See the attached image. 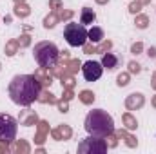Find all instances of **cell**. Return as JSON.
<instances>
[{"mask_svg":"<svg viewBox=\"0 0 156 154\" xmlns=\"http://www.w3.org/2000/svg\"><path fill=\"white\" fill-rule=\"evenodd\" d=\"M51 136H53V140H56V142H60V140H62V136H60V131H58V127H56V129H51Z\"/></svg>","mask_w":156,"mask_h":154,"instance_id":"cell-40","label":"cell"},{"mask_svg":"<svg viewBox=\"0 0 156 154\" xmlns=\"http://www.w3.org/2000/svg\"><path fill=\"white\" fill-rule=\"evenodd\" d=\"M82 73H83V78L87 82H96L98 78L102 76L104 73V65L100 62H94V60H89L82 65Z\"/></svg>","mask_w":156,"mask_h":154,"instance_id":"cell-7","label":"cell"},{"mask_svg":"<svg viewBox=\"0 0 156 154\" xmlns=\"http://www.w3.org/2000/svg\"><path fill=\"white\" fill-rule=\"evenodd\" d=\"M82 47H83V53H85V54H91V53H96V47H94V45H87V44H83Z\"/></svg>","mask_w":156,"mask_h":154,"instance_id":"cell-39","label":"cell"},{"mask_svg":"<svg viewBox=\"0 0 156 154\" xmlns=\"http://www.w3.org/2000/svg\"><path fill=\"white\" fill-rule=\"evenodd\" d=\"M64 65H66V71L69 73V75H76L78 73V69H82L80 65V60H76V58H69L67 62H64Z\"/></svg>","mask_w":156,"mask_h":154,"instance_id":"cell-19","label":"cell"},{"mask_svg":"<svg viewBox=\"0 0 156 154\" xmlns=\"http://www.w3.org/2000/svg\"><path fill=\"white\" fill-rule=\"evenodd\" d=\"M107 151V143L104 138L98 136H89L78 143V152L80 154H104Z\"/></svg>","mask_w":156,"mask_h":154,"instance_id":"cell-5","label":"cell"},{"mask_svg":"<svg viewBox=\"0 0 156 154\" xmlns=\"http://www.w3.org/2000/svg\"><path fill=\"white\" fill-rule=\"evenodd\" d=\"M100 64H102L105 69H109V71H111V69H115V67L118 65V56H115L113 53H109V51H107V53H104V54H102V62H100Z\"/></svg>","mask_w":156,"mask_h":154,"instance_id":"cell-12","label":"cell"},{"mask_svg":"<svg viewBox=\"0 0 156 154\" xmlns=\"http://www.w3.org/2000/svg\"><path fill=\"white\" fill-rule=\"evenodd\" d=\"M42 91L40 82L35 75H16L9 82V96L16 105L29 107L33 102H37Z\"/></svg>","mask_w":156,"mask_h":154,"instance_id":"cell-1","label":"cell"},{"mask_svg":"<svg viewBox=\"0 0 156 154\" xmlns=\"http://www.w3.org/2000/svg\"><path fill=\"white\" fill-rule=\"evenodd\" d=\"M37 127H38V131H37V136H35V143L37 145H42L45 142V138H47V134H49L51 129H49V123L44 121V120H38Z\"/></svg>","mask_w":156,"mask_h":154,"instance_id":"cell-10","label":"cell"},{"mask_svg":"<svg viewBox=\"0 0 156 154\" xmlns=\"http://www.w3.org/2000/svg\"><path fill=\"white\" fill-rule=\"evenodd\" d=\"M33 56H35V60L40 67H53L58 64L60 51L56 49V45L53 42H40L35 45Z\"/></svg>","mask_w":156,"mask_h":154,"instance_id":"cell-3","label":"cell"},{"mask_svg":"<svg viewBox=\"0 0 156 154\" xmlns=\"http://www.w3.org/2000/svg\"><path fill=\"white\" fill-rule=\"evenodd\" d=\"M18 2H26V0H15V4H18Z\"/></svg>","mask_w":156,"mask_h":154,"instance_id":"cell-47","label":"cell"},{"mask_svg":"<svg viewBox=\"0 0 156 154\" xmlns=\"http://www.w3.org/2000/svg\"><path fill=\"white\" fill-rule=\"evenodd\" d=\"M116 83L118 87H125V85H129V73H120L116 78Z\"/></svg>","mask_w":156,"mask_h":154,"instance_id":"cell-29","label":"cell"},{"mask_svg":"<svg viewBox=\"0 0 156 154\" xmlns=\"http://www.w3.org/2000/svg\"><path fill=\"white\" fill-rule=\"evenodd\" d=\"M73 15H75V13H73L71 9H64V7H62V9L58 11V18H60V20H69Z\"/></svg>","mask_w":156,"mask_h":154,"instance_id":"cell-30","label":"cell"},{"mask_svg":"<svg viewBox=\"0 0 156 154\" xmlns=\"http://www.w3.org/2000/svg\"><path fill=\"white\" fill-rule=\"evenodd\" d=\"M60 58H62V62H67L71 56H69V51H60Z\"/></svg>","mask_w":156,"mask_h":154,"instance_id":"cell-41","label":"cell"},{"mask_svg":"<svg viewBox=\"0 0 156 154\" xmlns=\"http://www.w3.org/2000/svg\"><path fill=\"white\" fill-rule=\"evenodd\" d=\"M24 114H26V118H24V116L20 118V123H22V125L29 127V125H37V123H38V116H37L35 111H24Z\"/></svg>","mask_w":156,"mask_h":154,"instance_id":"cell-16","label":"cell"},{"mask_svg":"<svg viewBox=\"0 0 156 154\" xmlns=\"http://www.w3.org/2000/svg\"><path fill=\"white\" fill-rule=\"evenodd\" d=\"M64 38L67 40V44L71 47H82L87 42V29L83 24L69 22L64 29Z\"/></svg>","mask_w":156,"mask_h":154,"instance_id":"cell-4","label":"cell"},{"mask_svg":"<svg viewBox=\"0 0 156 154\" xmlns=\"http://www.w3.org/2000/svg\"><path fill=\"white\" fill-rule=\"evenodd\" d=\"M73 96H75V94H73V89H64V96H62V98H64L66 102L73 100Z\"/></svg>","mask_w":156,"mask_h":154,"instance_id":"cell-38","label":"cell"},{"mask_svg":"<svg viewBox=\"0 0 156 154\" xmlns=\"http://www.w3.org/2000/svg\"><path fill=\"white\" fill-rule=\"evenodd\" d=\"M147 54H149V58H154L156 56V47H149V49H147Z\"/></svg>","mask_w":156,"mask_h":154,"instance_id":"cell-42","label":"cell"},{"mask_svg":"<svg viewBox=\"0 0 156 154\" xmlns=\"http://www.w3.org/2000/svg\"><path fill=\"white\" fill-rule=\"evenodd\" d=\"M58 20H60V18H58V13L53 11V13H49V15L44 18V27H45V29H53V27L58 24Z\"/></svg>","mask_w":156,"mask_h":154,"instance_id":"cell-21","label":"cell"},{"mask_svg":"<svg viewBox=\"0 0 156 154\" xmlns=\"http://www.w3.org/2000/svg\"><path fill=\"white\" fill-rule=\"evenodd\" d=\"M11 151H15V152H18V154H29L31 147H29V143H27L26 140H20V142H16V143L11 142Z\"/></svg>","mask_w":156,"mask_h":154,"instance_id":"cell-18","label":"cell"},{"mask_svg":"<svg viewBox=\"0 0 156 154\" xmlns=\"http://www.w3.org/2000/svg\"><path fill=\"white\" fill-rule=\"evenodd\" d=\"M140 11H142V4H140L138 0H136V2H131V4H129V13H133V15H138Z\"/></svg>","mask_w":156,"mask_h":154,"instance_id":"cell-33","label":"cell"},{"mask_svg":"<svg viewBox=\"0 0 156 154\" xmlns=\"http://www.w3.org/2000/svg\"><path fill=\"white\" fill-rule=\"evenodd\" d=\"M9 151H11V142H2L0 140V152L5 154V152H9Z\"/></svg>","mask_w":156,"mask_h":154,"instance_id":"cell-37","label":"cell"},{"mask_svg":"<svg viewBox=\"0 0 156 154\" xmlns=\"http://www.w3.org/2000/svg\"><path fill=\"white\" fill-rule=\"evenodd\" d=\"M138 2H140L142 5H147V4H151V0H138Z\"/></svg>","mask_w":156,"mask_h":154,"instance_id":"cell-44","label":"cell"},{"mask_svg":"<svg viewBox=\"0 0 156 154\" xmlns=\"http://www.w3.org/2000/svg\"><path fill=\"white\" fill-rule=\"evenodd\" d=\"M144 103H145V96H144L142 93H133V94H129V96L125 98V107H127V111H138V109L144 107Z\"/></svg>","mask_w":156,"mask_h":154,"instance_id":"cell-8","label":"cell"},{"mask_svg":"<svg viewBox=\"0 0 156 154\" xmlns=\"http://www.w3.org/2000/svg\"><path fill=\"white\" fill-rule=\"evenodd\" d=\"M111 47H113V42L111 40H102L100 42V45L96 47V53H107V51H111Z\"/></svg>","mask_w":156,"mask_h":154,"instance_id":"cell-28","label":"cell"},{"mask_svg":"<svg viewBox=\"0 0 156 154\" xmlns=\"http://www.w3.org/2000/svg\"><path fill=\"white\" fill-rule=\"evenodd\" d=\"M38 102H40V103H56V102H58V98H56L53 93H49V91L45 89V91H40Z\"/></svg>","mask_w":156,"mask_h":154,"instance_id":"cell-20","label":"cell"},{"mask_svg":"<svg viewBox=\"0 0 156 154\" xmlns=\"http://www.w3.org/2000/svg\"><path fill=\"white\" fill-rule=\"evenodd\" d=\"M78 98H80V102H82V103L91 105V103L94 102V93H93V91H82V93L78 94Z\"/></svg>","mask_w":156,"mask_h":154,"instance_id":"cell-24","label":"cell"},{"mask_svg":"<svg viewBox=\"0 0 156 154\" xmlns=\"http://www.w3.org/2000/svg\"><path fill=\"white\" fill-rule=\"evenodd\" d=\"M83 127L89 134L98 136V138H105L107 134L115 132V121L111 114H107V111L104 109H93L85 116Z\"/></svg>","mask_w":156,"mask_h":154,"instance_id":"cell-2","label":"cell"},{"mask_svg":"<svg viewBox=\"0 0 156 154\" xmlns=\"http://www.w3.org/2000/svg\"><path fill=\"white\" fill-rule=\"evenodd\" d=\"M49 7L55 11H60L64 7V4H62V0H49Z\"/></svg>","mask_w":156,"mask_h":154,"instance_id":"cell-36","label":"cell"},{"mask_svg":"<svg viewBox=\"0 0 156 154\" xmlns=\"http://www.w3.org/2000/svg\"><path fill=\"white\" fill-rule=\"evenodd\" d=\"M116 136H118V140H123V142H125V145H127V147H131V149H134V147L138 145V140H136L133 134H129V132H127V129H118Z\"/></svg>","mask_w":156,"mask_h":154,"instance_id":"cell-11","label":"cell"},{"mask_svg":"<svg viewBox=\"0 0 156 154\" xmlns=\"http://www.w3.org/2000/svg\"><path fill=\"white\" fill-rule=\"evenodd\" d=\"M18 131V123L13 116L0 113V140L2 142H15Z\"/></svg>","mask_w":156,"mask_h":154,"instance_id":"cell-6","label":"cell"},{"mask_svg":"<svg viewBox=\"0 0 156 154\" xmlns=\"http://www.w3.org/2000/svg\"><path fill=\"white\" fill-rule=\"evenodd\" d=\"M18 47H20V45H18L16 40H9V42L5 44V49H4V51H5L7 56H15V54L18 53Z\"/></svg>","mask_w":156,"mask_h":154,"instance_id":"cell-23","label":"cell"},{"mask_svg":"<svg viewBox=\"0 0 156 154\" xmlns=\"http://www.w3.org/2000/svg\"><path fill=\"white\" fill-rule=\"evenodd\" d=\"M13 13H15V16H18V18H26V16L31 15V7H29L26 2H18V4L15 5Z\"/></svg>","mask_w":156,"mask_h":154,"instance_id":"cell-13","label":"cell"},{"mask_svg":"<svg viewBox=\"0 0 156 154\" xmlns=\"http://www.w3.org/2000/svg\"><path fill=\"white\" fill-rule=\"evenodd\" d=\"M87 40H91L93 44H100L104 40V29L102 27H91L87 31Z\"/></svg>","mask_w":156,"mask_h":154,"instance_id":"cell-15","label":"cell"},{"mask_svg":"<svg viewBox=\"0 0 156 154\" xmlns=\"http://www.w3.org/2000/svg\"><path fill=\"white\" fill-rule=\"evenodd\" d=\"M151 105H153V107H154V109H156V94H154V96H153V100H151Z\"/></svg>","mask_w":156,"mask_h":154,"instance_id":"cell-45","label":"cell"},{"mask_svg":"<svg viewBox=\"0 0 156 154\" xmlns=\"http://www.w3.org/2000/svg\"><path fill=\"white\" fill-rule=\"evenodd\" d=\"M60 80H62V87L64 89H73L75 87V75H69L67 71L60 76Z\"/></svg>","mask_w":156,"mask_h":154,"instance_id":"cell-22","label":"cell"},{"mask_svg":"<svg viewBox=\"0 0 156 154\" xmlns=\"http://www.w3.org/2000/svg\"><path fill=\"white\" fill-rule=\"evenodd\" d=\"M105 143H107V149H115L118 145V136H116V132H111V134H107L105 138Z\"/></svg>","mask_w":156,"mask_h":154,"instance_id":"cell-27","label":"cell"},{"mask_svg":"<svg viewBox=\"0 0 156 154\" xmlns=\"http://www.w3.org/2000/svg\"><path fill=\"white\" fill-rule=\"evenodd\" d=\"M109 0H96V4H100V5H104V4H107Z\"/></svg>","mask_w":156,"mask_h":154,"instance_id":"cell-46","label":"cell"},{"mask_svg":"<svg viewBox=\"0 0 156 154\" xmlns=\"http://www.w3.org/2000/svg\"><path fill=\"white\" fill-rule=\"evenodd\" d=\"M16 42H18L20 47H27V45L31 44V37H29V35H20V37L16 38Z\"/></svg>","mask_w":156,"mask_h":154,"instance_id":"cell-32","label":"cell"},{"mask_svg":"<svg viewBox=\"0 0 156 154\" xmlns=\"http://www.w3.org/2000/svg\"><path fill=\"white\" fill-rule=\"evenodd\" d=\"M151 87L156 91V71L153 73V78H151Z\"/></svg>","mask_w":156,"mask_h":154,"instance_id":"cell-43","label":"cell"},{"mask_svg":"<svg viewBox=\"0 0 156 154\" xmlns=\"http://www.w3.org/2000/svg\"><path fill=\"white\" fill-rule=\"evenodd\" d=\"M134 26L138 27V29H145L147 26H149V16L147 15H136V18H134Z\"/></svg>","mask_w":156,"mask_h":154,"instance_id":"cell-25","label":"cell"},{"mask_svg":"<svg viewBox=\"0 0 156 154\" xmlns=\"http://www.w3.org/2000/svg\"><path fill=\"white\" fill-rule=\"evenodd\" d=\"M56 105H58V111H60V113H67V111H69V103H67L64 98H62V100H58V102H56Z\"/></svg>","mask_w":156,"mask_h":154,"instance_id":"cell-35","label":"cell"},{"mask_svg":"<svg viewBox=\"0 0 156 154\" xmlns=\"http://www.w3.org/2000/svg\"><path fill=\"white\" fill-rule=\"evenodd\" d=\"M129 75H138L140 71H142V65L138 64V62H129Z\"/></svg>","mask_w":156,"mask_h":154,"instance_id":"cell-31","label":"cell"},{"mask_svg":"<svg viewBox=\"0 0 156 154\" xmlns=\"http://www.w3.org/2000/svg\"><path fill=\"white\" fill-rule=\"evenodd\" d=\"M122 121H123V127H125L127 131H136V127H138L136 118L131 114V113H125V114L122 116Z\"/></svg>","mask_w":156,"mask_h":154,"instance_id":"cell-17","label":"cell"},{"mask_svg":"<svg viewBox=\"0 0 156 154\" xmlns=\"http://www.w3.org/2000/svg\"><path fill=\"white\" fill-rule=\"evenodd\" d=\"M94 20H96L94 11H93L91 7H83V9H82V15H80V24L87 26V24H93Z\"/></svg>","mask_w":156,"mask_h":154,"instance_id":"cell-14","label":"cell"},{"mask_svg":"<svg viewBox=\"0 0 156 154\" xmlns=\"http://www.w3.org/2000/svg\"><path fill=\"white\" fill-rule=\"evenodd\" d=\"M142 51H144V44H142V42H134V44L131 45V53H133V54H140Z\"/></svg>","mask_w":156,"mask_h":154,"instance_id":"cell-34","label":"cell"},{"mask_svg":"<svg viewBox=\"0 0 156 154\" xmlns=\"http://www.w3.org/2000/svg\"><path fill=\"white\" fill-rule=\"evenodd\" d=\"M58 131H60V136H62V140H69V138L73 136V131H71V127H69V125H66V123L58 125Z\"/></svg>","mask_w":156,"mask_h":154,"instance_id":"cell-26","label":"cell"},{"mask_svg":"<svg viewBox=\"0 0 156 154\" xmlns=\"http://www.w3.org/2000/svg\"><path fill=\"white\" fill-rule=\"evenodd\" d=\"M35 78L40 82L42 87H47V89H49V85L53 83V75H51L49 67H40V69H37V71H35Z\"/></svg>","mask_w":156,"mask_h":154,"instance_id":"cell-9","label":"cell"}]
</instances>
